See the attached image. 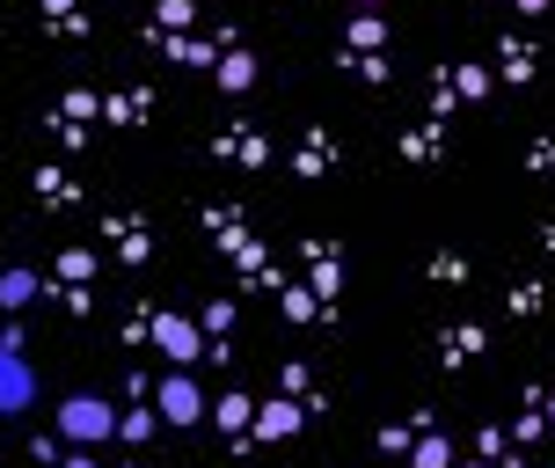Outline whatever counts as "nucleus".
I'll use <instances>...</instances> for the list:
<instances>
[{"label": "nucleus", "instance_id": "obj_5", "mask_svg": "<svg viewBox=\"0 0 555 468\" xmlns=\"http://www.w3.org/2000/svg\"><path fill=\"white\" fill-rule=\"evenodd\" d=\"M37 293H44V286H37V271H0V307H29Z\"/></svg>", "mask_w": 555, "mask_h": 468}, {"label": "nucleus", "instance_id": "obj_1", "mask_svg": "<svg viewBox=\"0 0 555 468\" xmlns=\"http://www.w3.org/2000/svg\"><path fill=\"white\" fill-rule=\"evenodd\" d=\"M59 432H66L74 446H103L117 432V410L103 403V395H66V403H59Z\"/></svg>", "mask_w": 555, "mask_h": 468}, {"label": "nucleus", "instance_id": "obj_6", "mask_svg": "<svg viewBox=\"0 0 555 468\" xmlns=\"http://www.w3.org/2000/svg\"><path fill=\"white\" fill-rule=\"evenodd\" d=\"M293 425H300V410H293V403H278V410L256 417V432H293Z\"/></svg>", "mask_w": 555, "mask_h": 468}, {"label": "nucleus", "instance_id": "obj_8", "mask_svg": "<svg viewBox=\"0 0 555 468\" xmlns=\"http://www.w3.org/2000/svg\"><path fill=\"white\" fill-rule=\"evenodd\" d=\"M117 432H125V440H146V432H154V410H132V417H117Z\"/></svg>", "mask_w": 555, "mask_h": 468}, {"label": "nucleus", "instance_id": "obj_10", "mask_svg": "<svg viewBox=\"0 0 555 468\" xmlns=\"http://www.w3.org/2000/svg\"><path fill=\"white\" fill-rule=\"evenodd\" d=\"M548 425H555V403H548Z\"/></svg>", "mask_w": 555, "mask_h": 468}, {"label": "nucleus", "instance_id": "obj_4", "mask_svg": "<svg viewBox=\"0 0 555 468\" xmlns=\"http://www.w3.org/2000/svg\"><path fill=\"white\" fill-rule=\"evenodd\" d=\"M154 344H162L176 366H191V358H205V344H197V322H183V315H162L154 322Z\"/></svg>", "mask_w": 555, "mask_h": 468}, {"label": "nucleus", "instance_id": "obj_2", "mask_svg": "<svg viewBox=\"0 0 555 468\" xmlns=\"http://www.w3.org/2000/svg\"><path fill=\"white\" fill-rule=\"evenodd\" d=\"M29 403H37V374L15 344H0V417H23Z\"/></svg>", "mask_w": 555, "mask_h": 468}, {"label": "nucleus", "instance_id": "obj_7", "mask_svg": "<svg viewBox=\"0 0 555 468\" xmlns=\"http://www.w3.org/2000/svg\"><path fill=\"white\" fill-rule=\"evenodd\" d=\"M446 461H453V446H446V440H424V446H416V468H446Z\"/></svg>", "mask_w": 555, "mask_h": 468}, {"label": "nucleus", "instance_id": "obj_3", "mask_svg": "<svg viewBox=\"0 0 555 468\" xmlns=\"http://www.w3.org/2000/svg\"><path fill=\"white\" fill-rule=\"evenodd\" d=\"M154 410H162L168 425H197V417H205V395H197V381L168 374V381H162V403H154Z\"/></svg>", "mask_w": 555, "mask_h": 468}, {"label": "nucleus", "instance_id": "obj_9", "mask_svg": "<svg viewBox=\"0 0 555 468\" xmlns=\"http://www.w3.org/2000/svg\"><path fill=\"white\" fill-rule=\"evenodd\" d=\"M66 468H95V454H74V461H66Z\"/></svg>", "mask_w": 555, "mask_h": 468}]
</instances>
